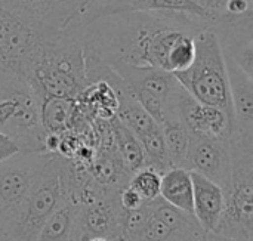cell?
<instances>
[{
    "instance_id": "603a6c76",
    "label": "cell",
    "mask_w": 253,
    "mask_h": 241,
    "mask_svg": "<svg viewBox=\"0 0 253 241\" xmlns=\"http://www.w3.org/2000/svg\"><path fill=\"white\" fill-rule=\"evenodd\" d=\"M151 0H90L84 10L80 13L82 21H90L93 18L132 10H148Z\"/></svg>"
},
{
    "instance_id": "ac0fdd59",
    "label": "cell",
    "mask_w": 253,
    "mask_h": 241,
    "mask_svg": "<svg viewBox=\"0 0 253 241\" xmlns=\"http://www.w3.org/2000/svg\"><path fill=\"white\" fill-rule=\"evenodd\" d=\"M160 199L168 204L193 213V179L191 172L184 167H172L162 175Z\"/></svg>"
},
{
    "instance_id": "f546056e",
    "label": "cell",
    "mask_w": 253,
    "mask_h": 241,
    "mask_svg": "<svg viewBox=\"0 0 253 241\" xmlns=\"http://www.w3.org/2000/svg\"><path fill=\"white\" fill-rule=\"evenodd\" d=\"M194 1H197V3H200V4H205V0H194ZM206 6V4H205Z\"/></svg>"
},
{
    "instance_id": "ffe728a7",
    "label": "cell",
    "mask_w": 253,
    "mask_h": 241,
    "mask_svg": "<svg viewBox=\"0 0 253 241\" xmlns=\"http://www.w3.org/2000/svg\"><path fill=\"white\" fill-rule=\"evenodd\" d=\"M110 129L113 133L116 151L125 169L130 175L142 169L145 166V157H144V151L138 138L117 117L110 120Z\"/></svg>"
},
{
    "instance_id": "83f0119b",
    "label": "cell",
    "mask_w": 253,
    "mask_h": 241,
    "mask_svg": "<svg viewBox=\"0 0 253 241\" xmlns=\"http://www.w3.org/2000/svg\"><path fill=\"white\" fill-rule=\"evenodd\" d=\"M224 1L225 0H205V4L211 10H219L224 6Z\"/></svg>"
},
{
    "instance_id": "277c9868",
    "label": "cell",
    "mask_w": 253,
    "mask_h": 241,
    "mask_svg": "<svg viewBox=\"0 0 253 241\" xmlns=\"http://www.w3.org/2000/svg\"><path fill=\"white\" fill-rule=\"evenodd\" d=\"M194 41L193 62L187 70L173 76L196 101L221 108L233 119L227 62L219 40L215 31L208 28L197 33Z\"/></svg>"
},
{
    "instance_id": "8992f818",
    "label": "cell",
    "mask_w": 253,
    "mask_h": 241,
    "mask_svg": "<svg viewBox=\"0 0 253 241\" xmlns=\"http://www.w3.org/2000/svg\"><path fill=\"white\" fill-rule=\"evenodd\" d=\"M231 167L224 187L225 207L213 233L253 241V148L230 141Z\"/></svg>"
},
{
    "instance_id": "f1b7e54d",
    "label": "cell",
    "mask_w": 253,
    "mask_h": 241,
    "mask_svg": "<svg viewBox=\"0 0 253 241\" xmlns=\"http://www.w3.org/2000/svg\"><path fill=\"white\" fill-rule=\"evenodd\" d=\"M0 241H12L9 236H0Z\"/></svg>"
},
{
    "instance_id": "8fae6325",
    "label": "cell",
    "mask_w": 253,
    "mask_h": 241,
    "mask_svg": "<svg viewBox=\"0 0 253 241\" xmlns=\"http://www.w3.org/2000/svg\"><path fill=\"white\" fill-rule=\"evenodd\" d=\"M211 12V30L215 31L224 56L253 76V12L239 16L222 10Z\"/></svg>"
},
{
    "instance_id": "484cf974",
    "label": "cell",
    "mask_w": 253,
    "mask_h": 241,
    "mask_svg": "<svg viewBox=\"0 0 253 241\" xmlns=\"http://www.w3.org/2000/svg\"><path fill=\"white\" fill-rule=\"evenodd\" d=\"M18 153H19V150H18L16 144L12 139H9L7 136H4L3 133H0V163Z\"/></svg>"
},
{
    "instance_id": "4316f807",
    "label": "cell",
    "mask_w": 253,
    "mask_h": 241,
    "mask_svg": "<svg viewBox=\"0 0 253 241\" xmlns=\"http://www.w3.org/2000/svg\"><path fill=\"white\" fill-rule=\"evenodd\" d=\"M203 241H245V240L233 239V237H228V236H224V234H219V233H206Z\"/></svg>"
},
{
    "instance_id": "cb8c5ba5",
    "label": "cell",
    "mask_w": 253,
    "mask_h": 241,
    "mask_svg": "<svg viewBox=\"0 0 253 241\" xmlns=\"http://www.w3.org/2000/svg\"><path fill=\"white\" fill-rule=\"evenodd\" d=\"M160 184H162V175L157 170L147 166L133 172L127 181V185L145 203L160 197Z\"/></svg>"
},
{
    "instance_id": "d6986e66",
    "label": "cell",
    "mask_w": 253,
    "mask_h": 241,
    "mask_svg": "<svg viewBox=\"0 0 253 241\" xmlns=\"http://www.w3.org/2000/svg\"><path fill=\"white\" fill-rule=\"evenodd\" d=\"M165 145L172 167L187 169V154L190 145V133L185 129L184 123L175 113L165 114L163 121L160 123Z\"/></svg>"
},
{
    "instance_id": "2e32d148",
    "label": "cell",
    "mask_w": 253,
    "mask_h": 241,
    "mask_svg": "<svg viewBox=\"0 0 253 241\" xmlns=\"http://www.w3.org/2000/svg\"><path fill=\"white\" fill-rule=\"evenodd\" d=\"M126 241H193L175 234L157 219L144 204L139 210L127 212L125 222Z\"/></svg>"
},
{
    "instance_id": "3957f363",
    "label": "cell",
    "mask_w": 253,
    "mask_h": 241,
    "mask_svg": "<svg viewBox=\"0 0 253 241\" xmlns=\"http://www.w3.org/2000/svg\"><path fill=\"white\" fill-rule=\"evenodd\" d=\"M0 133L19 153H46V130L40 121V101L28 81L0 70Z\"/></svg>"
},
{
    "instance_id": "9a60e30c",
    "label": "cell",
    "mask_w": 253,
    "mask_h": 241,
    "mask_svg": "<svg viewBox=\"0 0 253 241\" xmlns=\"http://www.w3.org/2000/svg\"><path fill=\"white\" fill-rule=\"evenodd\" d=\"M193 215L205 233H213L222 218L225 199L224 190L211 179L191 172Z\"/></svg>"
},
{
    "instance_id": "6da1fadb",
    "label": "cell",
    "mask_w": 253,
    "mask_h": 241,
    "mask_svg": "<svg viewBox=\"0 0 253 241\" xmlns=\"http://www.w3.org/2000/svg\"><path fill=\"white\" fill-rule=\"evenodd\" d=\"M86 56L98 58L105 64H130L154 67L156 50L165 30L182 24L197 30L208 25L185 15L154 10H132L102 15L90 21L77 18Z\"/></svg>"
},
{
    "instance_id": "7a4b0ae2",
    "label": "cell",
    "mask_w": 253,
    "mask_h": 241,
    "mask_svg": "<svg viewBox=\"0 0 253 241\" xmlns=\"http://www.w3.org/2000/svg\"><path fill=\"white\" fill-rule=\"evenodd\" d=\"M25 80L43 98L79 99L87 86L86 53L74 19L55 39L47 41L25 74Z\"/></svg>"
},
{
    "instance_id": "4fadbf2b",
    "label": "cell",
    "mask_w": 253,
    "mask_h": 241,
    "mask_svg": "<svg viewBox=\"0 0 253 241\" xmlns=\"http://www.w3.org/2000/svg\"><path fill=\"white\" fill-rule=\"evenodd\" d=\"M227 73L233 108L231 142L253 148V76L227 59Z\"/></svg>"
},
{
    "instance_id": "ba28073f",
    "label": "cell",
    "mask_w": 253,
    "mask_h": 241,
    "mask_svg": "<svg viewBox=\"0 0 253 241\" xmlns=\"http://www.w3.org/2000/svg\"><path fill=\"white\" fill-rule=\"evenodd\" d=\"M47 153H18L0 163V228L10 236L31 194Z\"/></svg>"
},
{
    "instance_id": "5b68a950",
    "label": "cell",
    "mask_w": 253,
    "mask_h": 241,
    "mask_svg": "<svg viewBox=\"0 0 253 241\" xmlns=\"http://www.w3.org/2000/svg\"><path fill=\"white\" fill-rule=\"evenodd\" d=\"M70 163L61 154L47 153L21 218L9 236L12 241H33L43 224L68 200Z\"/></svg>"
},
{
    "instance_id": "52a82bcc",
    "label": "cell",
    "mask_w": 253,
    "mask_h": 241,
    "mask_svg": "<svg viewBox=\"0 0 253 241\" xmlns=\"http://www.w3.org/2000/svg\"><path fill=\"white\" fill-rule=\"evenodd\" d=\"M56 36L39 22L0 6V70L25 79L44 44Z\"/></svg>"
},
{
    "instance_id": "e0dca14e",
    "label": "cell",
    "mask_w": 253,
    "mask_h": 241,
    "mask_svg": "<svg viewBox=\"0 0 253 241\" xmlns=\"http://www.w3.org/2000/svg\"><path fill=\"white\" fill-rule=\"evenodd\" d=\"M82 110L76 99L43 98L40 101V121L46 133L62 135L71 132Z\"/></svg>"
},
{
    "instance_id": "7402d4cb",
    "label": "cell",
    "mask_w": 253,
    "mask_h": 241,
    "mask_svg": "<svg viewBox=\"0 0 253 241\" xmlns=\"http://www.w3.org/2000/svg\"><path fill=\"white\" fill-rule=\"evenodd\" d=\"M138 141L141 142L147 167H151V169L157 170L160 175H163L165 172L172 169L160 124L156 129H153L151 132L141 136Z\"/></svg>"
},
{
    "instance_id": "4dcf8cb0",
    "label": "cell",
    "mask_w": 253,
    "mask_h": 241,
    "mask_svg": "<svg viewBox=\"0 0 253 241\" xmlns=\"http://www.w3.org/2000/svg\"><path fill=\"white\" fill-rule=\"evenodd\" d=\"M0 236H6V234H3V231H1V228H0Z\"/></svg>"
},
{
    "instance_id": "7c38bea8",
    "label": "cell",
    "mask_w": 253,
    "mask_h": 241,
    "mask_svg": "<svg viewBox=\"0 0 253 241\" xmlns=\"http://www.w3.org/2000/svg\"><path fill=\"white\" fill-rule=\"evenodd\" d=\"M90 0H0V6L18 12L53 34H59L80 16Z\"/></svg>"
},
{
    "instance_id": "9c48e42d",
    "label": "cell",
    "mask_w": 253,
    "mask_h": 241,
    "mask_svg": "<svg viewBox=\"0 0 253 241\" xmlns=\"http://www.w3.org/2000/svg\"><path fill=\"white\" fill-rule=\"evenodd\" d=\"M126 215L119 201V190H101L92 199L77 204L76 236L123 240Z\"/></svg>"
},
{
    "instance_id": "d4e9b609",
    "label": "cell",
    "mask_w": 253,
    "mask_h": 241,
    "mask_svg": "<svg viewBox=\"0 0 253 241\" xmlns=\"http://www.w3.org/2000/svg\"><path fill=\"white\" fill-rule=\"evenodd\" d=\"M119 201H120V206L126 210V212H135V210H139L145 201L129 187V185H125L123 188L119 190Z\"/></svg>"
},
{
    "instance_id": "44dd1931",
    "label": "cell",
    "mask_w": 253,
    "mask_h": 241,
    "mask_svg": "<svg viewBox=\"0 0 253 241\" xmlns=\"http://www.w3.org/2000/svg\"><path fill=\"white\" fill-rule=\"evenodd\" d=\"M77 204L68 199L40 228L33 241H74Z\"/></svg>"
},
{
    "instance_id": "1f68e13d",
    "label": "cell",
    "mask_w": 253,
    "mask_h": 241,
    "mask_svg": "<svg viewBox=\"0 0 253 241\" xmlns=\"http://www.w3.org/2000/svg\"><path fill=\"white\" fill-rule=\"evenodd\" d=\"M74 241H77V240H76V239H74Z\"/></svg>"
},
{
    "instance_id": "30bf717a",
    "label": "cell",
    "mask_w": 253,
    "mask_h": 241,
    "mask_svg": "<svg viewBox=\"0 0 253 241\" xmlns=\"http://www.w3.org/2000/svg\"><path fill=\"white\" fill-rule=\"evenodd\" d=\"M176 113L190 136L228 141L233 135V119L221 108L202 104L178 84L165 105V113Z\"/></svg>"
},
{
    "instance_id": "5bb4252c",
    "label": "cell",
    "mask_w": 253,
    "mask_h": 241,
    "mask_svg": "<svg viewBox=\"0 0 253 241\" xmlns=\"http://www.w3.org/2000/svg\"><path fill=\"white\" fill-rule=\"evenodd\" d=\"M230 139L190 136L187 154V169L190 172H196L211 179L224 190L230 178Z\"/></svg>"
}]
</instances>
